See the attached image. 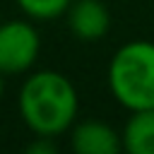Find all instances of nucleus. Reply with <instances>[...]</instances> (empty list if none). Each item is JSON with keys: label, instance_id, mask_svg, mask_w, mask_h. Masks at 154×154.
<instances>
[{"label": "nucleus", "instance_id": "obj_6", "mask_svg": "<svg viewBox=\"0 0 154 154\" xmlns=\"http://www.w3.org/2000/svg\"><path fill=\"white\" fill-rule=\"evenodd\" d=\"M120 144L128 154H154V108L130 111L120 130Z\"/></svg>", "mask_w": 154, "mask_h": 154}, {"label": "nucleus", "instance_id": "obj_2", "mask_svg": "<svg viewBox=\"0 0 154 154\" xmlns=\"http://www.w3.org/2000/svg\"><path fill=\"white\" fill-rule=\"evenodd\" d=\"M106 82L123 108H154V43L147 38L123 43L108 63Z\"/></svg>", "mask_w": 154, "mask_h": 154}, {"label": "nucleus", "instance_id": "obj_5", "mask_svg": "<svg viewBox=\"0 0 154 154\" xmlns=\"http://www.w3.org/2000/svg\"><path fill=\"white\" fill-rule=\"evenodd\" d=\"M70 149L75 154H116L123 149L120 132L103 120H79L70 128Z\"/></svg>", "mask_w": 154, "mask_h": 154}, {"label": "nucleus", "instance_id": "obj_7", "mask_svg": "<svg viewBox=\"0 0 154 154\" xmlns=\"http://www.w3.org/2000/svg\"><path fill=\"white\" fill-rule=\"evenodd\" d=\"M17 7L34 22H51L65 14L72 0H14Z\"/></svg>", "mask_w": 154, "mask_h": 154}, {"label": "nucleus", "instance_id": "obj_4", "mask_svg": "<svg viewBox=\"0 0 154 154\" xmlns=\"http://www.w3.org/2000/svg\"><path fill=\"white\" fill-rule=\"evenodd\" d=\"M67 29L84 43L101 41L111 29V12L101 0H72L65 10Z\"/></svg>", "mask_w": 154, "mask_h": 154}, {"label": "nucleus", "instance_id": "obj_3", "mask_svg": "<svg viewBox=\"0 0 154 154\" xmlns=\"http://www.w3.org/2000/svg\"><path fill=\"white\" fill-rule=\"evenodd\" d=\"M41 51V38L29 19H10L0 24V72L22 75L31 70Z\"/></svg>", "mask_w": 154, "mask_h": 154}, {"label": "nucleus", "instance_id": "obj_1", "mask_svg": "<svg viewBox=\"0 0 154 154\" xmlns=\"http://www.w3.org/2000/svg\"><path fill=\"white\" fill-rule=\"evenodd\" d=\"M17 108L34 135L55 137L67 132L77 120L79 99L70 77L55 70H38L24 79Z\"/></svg>", "mask_w": 154, "mask_h": 154}, {"label": "nucleus", "instance_id": "obj_8", "mask_svg": "<svg viewBox=\"0 0 154 154\" xmlns=\"http://www.w3.org/2000/svg\"><path fill=\"white\" fill-rule=\"evenodd\" d=\"M55 137H46V135H34V142L29 144V154H53L55 152Z\"/></svg>", "mask_w": 154, "mask_h": 154}, {"label": "nucleus", "instance_id": "obj_9", "mask_svg": "<svg viewBox=\"0 0 154 154\" xmlns=\"http://www.w3.org/2000/svg\"><path fill=\"white\" fill-rule=\"evenodd\" d=\"M2 94H5V75L0 72V96H2Z\"/></svg>", "mask_w": 154, "mask_h": 154}]
</instances>
